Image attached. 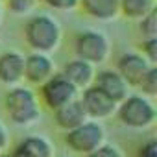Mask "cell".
<instances>
[{"instance_id": "1", "label": "cell", "mask_w": 157, "mask_h": 157, "mask_svg": "<svg viewBox=\"0 0 157 157\" xmlns=\"http://www.w3.org/2000/svg\"><path fill=\"white\" fill-rule=\"evenodd\" d=\"M61 37V26L50 15H33L24 24V39L33 52H56Z\"/></svg>"}, {"instance_id": "2", "label": "cell", "mask_w": 157, "mask_h": 157, "mask_svg": "<svg viewBox=\"0 0 157 157\" xmlns=\"http://www.w3.org/2000/svg\"><path fill=\"white\" fill-rule=\"evenodd\" d=\"M4 109L15 126H32L39 120L41 109L35 93L28 87L15 85L4 96Z\"/></svg>"}, {"instance_id": "3", "label": "cell", "mask_w": 157, "mask_h": 157, "mask_svg": "<svg viewBox=\"0 0 157 157\" xmlns=\"http://www.w3.org/2000/svg\"><path fill=\"white\" fill-rule=\"evenodd\" d=\"M120 120L122 126L129 128V129H148L155 124L157 118V111L153 102L144 96V94H128L118 105H117V113H115Z\"/></svg>"}, {"instance_id": "4", "label": "cell", "mask_w": 157, "mask_h": 157, "mask_svg": "<svg viewBox=\"0 0 157 157\" xmlns=\"http://www.w3.org/2000/svg\"><path fill=\"white\" fill-rule=\"evenodd\" d=\"M74 54L78 59H83L94 67L104 65L111 54L109 39L96 30H83L74 37Z\"/></svg>"}, {"instance_id": "5", "label": "cell", "mask_w": 157, "mask_h": 157, "mask_svg": "<svg viewBox=\"0 0 157 157\" xmlns=\"http://www.w3.org/2000/svg\"><path fill=\"white\" fill-rule=\"evenodd\" d=\"M105 142V129L98 120H87L82 126L65 131V144L74 153L87 155Z\"/></svg>"}, {"instance_id": "6", "label": "cell", "mask_w": 157, "mask_h": 157, "mask_svg": "<svg viewBox=\"0 0 157 157\" xmlns=\"http://www.w3.org/2000/svg\"><path fill=\"white\" fill-rule=\"evenodd\" d=\"M78 91L63 74H52L44 83H41V96L48 109L56 111L57 107L78 98Z\"/></svg>"}, {"instance_id": "7", "label": "cell", "mask_w": 157, "mask_h": 157, "mask_svg": "<svg viewBox=\"0 0 157 157\" xmlns=\"http://www.w3.org/2000/svg\"><path fill=\"white\" fill-rule=\"evenodd\" d=\"M80 100L89 120H105L117 113V105H118L96 85H89L87 89H83V94Z\"/></svg>"}, {"instance_id": "8", "label": "cell", "mask_w": 157, "mask_h": 157, "mask_svg": "<svg viewBox=\"0 0 157 157\" xmlns=\"http://www.w3.org/2000/svg\"><path fill=\"white\" fill-rule=\"evenodd\" d=\"M153 65L137 52H126L118 57L117 61V72L126 80V83L129 87H139V83L142 82V78L146 76V72L151 68Z\"/></svg>"}, {"instance_id": "9", "label": "cell", "mask_w": 157, "mask_h": 157, "mask_svg": "<svg viewBox=\"0 0 157 157\" xmlns=\"http://www.w3.org/2000/svg\"><path fill=\"white\" fill-rule=\"evenodd\" d=\"M93 85H96L100 91H104L109 98H113L117 104H120L128 94H129V85L126 83V80L113 68H104L98 70L94 74V82Z\"/></svg>"}, {"instance_id": "10", "label": "cell", "mask_w": 157, "mask_h": 157, "mask_svg": "<svg viewBox=\"0 0 157 157\" xmlns=\"http://www.w3.org/2000/svg\"><path fill=\"white\" fill-rule=\"evenodd\" d=\"M54 74V61L48 54L43 52H32L24 57V80H28L33 85L44 83Z\"/></svg>"}, {"instance_id": "11", "label": "cell", "mask_w": 157, "mask_h": 157, "mask_svg": "<svg viewBox=\"0 0 157 157\" xmlns=\"http://www.w3.org/2000/svg\"><path fill=\"white\" fill-rule=\"evenodd\" d=\"M24 80V56L10 50L0 54V83L15 87Z\"/></svg>"}, {"instance_id": "12", "label": "cell", "mask_w": 157, "mask_h": 157, "mask_svg": "<svg viewBox=\"0 0 157 157\" xmlns=\"http://www.w3.org/2000/svg\"><path fill=\"white\" fill-rule=\"evenodd\" d=\"M54 120H56L59 129L68 131V129H74L78 126H82L83 122H87L89 117L82 105V100L74 98L72 102H68V104H65L54 111Z\"/></svg>"}, {"instance_id": "13", "label": "cell", "mask_w": 157, "mask_h": 157, "mask_svg": "<svg viewBox=\"0 0 157 157\" xmlns=\"http://www.w3.org/2000/svg\"><path fill=\"white\" fill-rule=\"evenodd\" d=\"M67 80L78 89V91H83L87 89L89 85H93L94 82V74H96V67L83 61V59H72L68 61L65 67H63V72H61Z\"/></svg>"}, {"instance_id": "14", "label": "cell", "mask_w": 157, "mask_h": 157, "mask_svg": "<svg viewBox=\"0 0 157 157\" xmlns=\"http://www.w3.org/2000/svg\"><path fill=\"white\" fill-rule=\"evenodd\" d=\"M82 10L96 21H113L120 15V0H80Z\"/></svg>"}, {"instance_id": "15", "label": "cell", "mask_w": 157, "mask_h": 157, "mask_svg": "<svg viewBox=\"0 0 157 157\" xmlns=\"http://www.w3.org/2000/svg\"><path fill=\"white\" fill-rule=\"evenodd\" d=\"M15 151H19L24 157H54V146L48 139L33 135V137H26L19 142V146L15 148Z\"/></svg>"}, {"instance_id": "16", "label": "cell", "mask_w": 157, "mask_h": 157, "mask_svg": "<svg viewBox=\"0 0 157 157\" xmlns=\"http://www.w3.org/2000/svg\"><path fill=\"white\" fill-rule=\"evenodd\" d=\"M155 10V0H120V13L128 19L139 21Z\"/></svg>"}, {"instance_id": "17", "label": "cell", "mask_w": 157, "mask_h": 157, "mask_svg": "<svg viewBox=\"0 0 157 157\" xmlns=\"http://www.w3.org/2000/svg\"><path fill=\"white\" fill-rule=\"evenodd\" d=\"M139 30L142 39H150V37H157V8L151 10L148 15H144L142 19H139Z\"/></svg>"}, {"instance_id": "18", "label": "cell", "mask_w": 157, "mask_h": 157, "mask_svg": "<svg viewBox=\"0 0 157 157\" xmlns=\"http://www.w3.org/2000/svg\"><path fill=\"white\" fill-rule=\"evenodd\" d=\"M139 89H140L142 94L148 96V98L157 96V67H155V65L146 72V76L142 78V82L139 83Z\"/></svg>"}, {"instance_id": "19", "label": "cell", "mask_w": 157, "mask_h": 157, "mask_svg": "<svg viewBox=\"0 0 157 157\" xmlns=\"http://www.w3.org/2000/svg\"><path fill=\"white\" fill-rule=\"evenodd\" d=\"M39 0H8V10L15 15H26L30 13Z\"/></svg>"}, {"instance_id": "20", "label": "cell", "mask_w": 157, "mask_h": 157, "mask_svg": "<svg viewBox=\"0 0 157 157\" xmlns=\"http://www.w3.org/2000/svg\"><path fill=\"white\" fill-rule=\"evenodd\" d=\"M85 157H124V153L120 151V148H118V146L104 142L100 148H96L94 151L87 153Z\"/></svg>"}, {"instance_id": "21", "label": "cell", "mask_w": 157, "mask_h": 157, "mask_svg": "<svg viewBox=\"0 0 157 157\" xmlns=\"http://www.w3.org/2000/svg\"><path fill=\"white\" fill-rule=\"evenodd\" d=\"M39 2L46 4L48 8H52L56 11H70L80 6V0H39Z\"/></svg>"}, {"instance_id": "22", "label": "cell", "mask_w": 157, "mask_h": 157, "mask_svg": "<svg viewBox=\"0 0 157 157\" xmlns=\"http://www.w3.org/2000/svg\"><path fill=\"white\" fill-rule=\"evenodd\" d=\"M142 56H144L151 65L157 63V37L142 39Z\"/></svg>"}, {"instance_id": "23", "label": "cell", "mask_w": 157, "mask_h": 157, "mask_svg": "<svg viewBox=\"0 0 157 157\" xmlns=\"http://www.w3.org/2000/svg\"><path fill=\"white\" fill-rule=\"evenodd\" d=\"M137 157H157V140H155V139L146 140V142L139 148Z\"/></svg>"}, {"instance_id": "24", "label": "cell", "mask_w": 157, "mask_h": 157, "mask_svg": "<svg viewBox=\"0 0 157 157\" xmlns=\"http://www.w3.org/2000/svg\"><path fill=\"white\" fill-rule=\"evenodd\" d=\"M8 144H10V135H8V129H6V126L0 122V153H2L6 148H8Z\"/></svg>"}, {"instance_id": "25", "label": "cell", "mask_w": 157, "mask_h": 157, "mask_svg": "<svg viewBox=\"0 0 157 157\" xmlns=\"http://www.w3.org/2000/svg\"><path fill=\"white\" fill-rule=\"evenodd\" d=\"M0 157H24V155H21L19 151H13V153H4V155H0Z\"/></svg>"}, {"instance_id": "26", "label": "cell", "mask_w": 157, "mask_h": 157, "mask_svg": "<svg viewBox=\"0 0 157 157\" xmlns=\"http://www.w3.org/2000/svg\"><path fill=\"white\" fill-rule=\"evenodd\" d=\"M0 22H2V4H0Z\"/></svg>"}]
</instances>
